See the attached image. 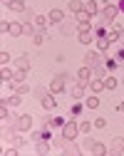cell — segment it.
<instances>
[{
	"label": "cell",
	"mask_w": 124,
	"mask_h": 156,
	"mask_svg": "<svg viewBox=\"0 0 124 156\" xmlns=\"http://www.w3.org/2000/svg\"><path fill=\"white\" fill-rule=\"evenodd\" d=\"M77 134H79V124H75V122H67L65 126H62V139L65 141H75Z\"/></svg>",
	"instance_id": "1"
},
{
	"label": "cell",
	"mask_w": 124,
	"mask_h": 156,
	"mask_svg": "<svg viewBox=\"0 0 124 156\" xmlns=\"http://www.w3.org/2000/svg\"><path fill=\"white\" fill-rule=\"evenodd\" d=\"M70 80V74H57L55 77V82L50 84V92L52 94H60V92H65V82Z\"/></svg>",
	"instance_id": "2"
},
{
	"label": "cell",
	"mask_w": 124,
	"mask_h": 156,
	"mask_svg": "<svg viewBox=\"0 0 124 156\" xmlns=\"http://www.w3.org/2000/svg\"><path fill=\"white\" fill-rule=\"evenodd\" d=\"M117 12H119V8H117V5H107L104 10H102V23H104V25L114 23V17H117Z\"/></svg>",
	"instance_id": "3"
},
{
	"label": "cell",
	"mask_w": 124,
	"mask_h": 156,
	"mask_svg": "<svg viewBox=\"0 0 124 156\" xmlns=\"http://www.w3.org/2000/svg\"><path fill=\"white\" fill-rule=\"evenodd\" d=\"M37 97H40V104H42L47 112H50V109H55V97H52V92H50V94H45L42 89H37Z\"/></svg>",
	"instance_id": "4"
},
{
	"label": "cell",
	"mask_w": 124,
	"mask_h": 156,
	"mask_svg": "<svg viewBox=\"0 0 124 156\" xmlns=\"http://www.w3.org/2000/svg\"><path fill=\"white\" fill-rule=\"evenodd\" d=\"M32 129V116L30 114H23L17 119V131H30Z\"/></svg>",
	"instance_id": "5"
},
{
	"label": "cell",
	"mask_w": 124,
	"mask_h": 156,
	"mask_svg": "<svg viewBox=\"0 0 124 156\" xmlns=\"http://www.w3.org/2000/svg\"><path fill=\"white\" fill-rule=\"evenodd\" d=\"M77 80H79L82 84H85V87H87V84L92 82V69H89V67H82V69L77 72Z\"/></svg>",
	"instance_id": "6"
},
{
	"label": "cell",
	"mask_w": 124,
	"mask_h": 156,
	"mask_svg": "<svg viewBox=\"0 0 124 156\" xmlns=\"http://www.w3.org/2000/svg\"><path fill=\"white\" fill-rule=\"evenodd\" d=\"M89 151H92L94 156H104V154H107V146L102 144V141H92V144H89Z\"/></svg>",
	"instance_id": "7"
},
{
	"label": "cell",
	"mask_w": 124,
	"mask_h": 156,
	"mask_svg": "<svg viewBox=\"0 0 124 156\" xmlns=\"http://www.w3.org/2000/svg\"><path fill=\"white\" fill-rule=\"evenodd\" d=\"M112 154H124V139H122V136H117V139H112V149H109Z\"/></svg>",
	"instance_id": "8"
},
{
	"label": "cell",
	"mask_w": 124,
	"mask_h": 156,
	"mask_svg": "<svg viewBox=\"0 0 124 156\" xmlns=\"http://www.w3.org/2000/svg\"><path fill=\"white\" fill-rule=\"evenodd\" d=\"M97 65H99V57H97L94 52H87V55H85V67L92 69V67H97Z\"/></svg>",
	"instance_id": "9"
},
{
	"label": "cell",
	"mask_w": 124,
	"mask_h": 156,
	"mask_svg": "<svg viewBox=\"0 0 124 156\" xmlns=\"http://www.w3.org/2000/svg\"><path fill=\"white\" fill-rule=\"evenodd\" d=\"M10 84H13L15 94H20V97H23V94H30V87H27L25 82H10Z\"/></svg>",
	"instance_id": "10"
},
{
	"label": "cell",
	"mask_w": 124,
	"mask_h": 156,
	"mask_svg": "<svg viewBox=\"0 0 124 156\" xmlns=\"http://www.w3.org/2000/svg\"><path fill=\"white\" fill-rule=\"evenodd\" d=\"M47 20H50V17H42V15H35V17H32V23H35V27H37V30L47 27Z\"/></svg>",
	"instance_id": "11"
},
{
	"label": "cell",
	"mask_w": 124,
	"mask_h": 156,
	"mask_svg": "<svg viewBox=\"0 0 124 156\" xmlns=\"http://www.w3.org/2000/svg\"><path fill=\"white\" fill-rule=\"evenodd\" d=\"M89 87H92V92H102V89H107L104 80H99V77H97V80H92V82H89Z\"/></svg>",
	"instance_id": "12"
},
{
	"label": "cell",
	"mask_w": 124,
	"mask_h": 156,
	"mask_svg": "<svg viewBox=\"0 0 124 156\" xmlns=\"http://www.w3.org/2000/svg\"><path fill=\"white\" fill-rule=\"evenodd\" d=\"M25 32V25H20V23H10V35L17 37V35H23Z\"/></svg>",
	"instance_id": "13"
},
{
	"label": "cell",
	"mask_w": 124,
	"mask_h": 156,
	"mask_svg": "<svg viewBox=\"0 0 124 156\" xmlns=\"http://www.w3.org/2000/svg\"><path fill=\"white\" fill-rule=\"evenodd\" d=\"M72 97H75V99H82V97H85V84H82V82L72 87Z\"/></svg>",
	"instance_id": "14"
},
{
	"label": "cell",
	"mask_w": 124,
	"mask_h": 156,
	"mask_svg": "<svg viewBox=\"0 0 124 156\" xmlns=\"http://www.w3.org/2000/svg\"><path fill=\"white\" fill-rule=\"evenodd\" d=\"M79 42H82V45H89V42H92V30H82V32H79Z\"/></svg>",
	"instance_id": "15"
},
{
	"label": "cell",
	"mask_w": 124,
	"mask_h": 156,
	"mask_svg": "<svg viewBox=\"0 0 124 156\" xmlns=\"http://www.w3.org/2000/svg\"><path fill=\"white\" fill-rule=\"evenodd\" d=\"M17 67H20V69H30V57H27V55H20V57H17Z\"/></svg>",
	"instance_id": "16"
},
{
	"label": "cell",
	"mask_w": 124,
	"mask_h": 156,
	"mask_svg": "<svg viewBox=\"0 0 124 156\" xmlns=\"http://www.w3.org/2000/svg\"><path fill=\"white\" fill-rule=\"evenodd\" d=\"M62 20H65V12L62 10H52L50 12V23H62Z\"/></svg>",
	"instance_id": "17"
},
{
	"label": "cell",
	"mask_w": 124,
	"mask_h": 156,
	"mask_svg": "<svg viewBox=\"0 0 124 156\" xmlns=\"http://www.w3.org/2000/svg\"><path fill=\"white\" fill-rule=\"evenodd\" d=\"M65 154H72V156H77V154H82V151H79V146H77V144L67 141V144H65Z\"/></svg>",
	"instance_id": "18"
},
{
	"label": "cell",
	"mask_w": 124,
	"mask_h": 156,
	"mask_svg": "<svg viewBox=\"0 0 124 156\" xmlns=\"http://www.w3.org/2000/svg\"><path fill=\"white\" fill-rule=\"evenodd\" d=\"M67 8H70L72 12H79V10H85V3H79V0H70Z\"/></svg>",
	"instance_id": "19"
},
{
	"label": "cell",
	"mask_w": 124,
	"mask_h": 156,
	"mask_svg": "<svg viewBox=\"0 0 124 156\" xmlns=\"http://www.w3.org/2000/svg\"><path fill=\"white\" fill-rule=\"evenodd\" d=\"M60 32L65 35V37H70V35L75 32V25H67V23H62V25H60Z\"/></svg>",
	"instance_id": "20"
},
{
	"label": "cell",
	"mask_w": 124,
	"mask_h": 156,
	"mask_svg": "<svg viewBox=\"0 0 124 156\" xmlns=\"http://www.w3.org/2000/svg\"><path fill=\"white\" fill-rule=\"evenodd\" d=\"M25 77H27V69H17L13 74V82H25Z\"/></svg>",
	"instance_id": "21"
},
{
	"label": "cell",
	"mask_w": 124,
	"mask_h": 156,
	"mask_svg": "<svg viewBox=\"0 0 124 156\" xmlns=\"http://www.w3.org/2000/svg\"><path fill=\"white\" fill-rule=\"evenodd\" d=\"M0 77H3V82H8V84H10V82H13V72H10V69H8V65H5V67H3V72H0Z\"/></svg>",
	"instance_id": "22"
},
{
	"label": "cell",
	"mask_w": 124,
	"mask_h": 156,
	"mask_svg": "<svg viewBox=\"0 0 124 156\" xmlns=\"http://www.w3.org/2000/svg\"><path fill=\"white\" fill-rule=\"evenodd\" d=\"M89 17H92V15H89L87 10H79V12H77V23H89Z\"/></svg>",
	"instance_id": "23"
},
{
	"label": "cell",
	"mask_w": 124,
	"mask_h": 156,
	"mask_svg": "<svg viewBox=\"0 0 124 156\" xmlns=\"http://www.w3.org/2000/svg\"><path fill=\"white\" fill-rule=\"evenodd\" d=\"M37 154H50V144H45V141H37V149H35Z\"/></svg>",
	"instance_id": "24"
},
{
	"label": "cell",
	"mask_w": 124,
	"mask_h": 156,
	"mask_svg": "<svg viewBox=\"0 0 124 156\" xmlns=\"http://www.w3.org/2000/svg\"><path fill=\"white\" fill-rule=\"evenodd\" d=\"M32 40H35V45H42V42H45V32H42V30H37V32L32 35Z\"/></svg>",
	"instance_id": "25"
},
{
	"label": "cell",
	"mask_w": 124,
	"mask_h": 156,
	"mask_svg": "<svg viewBox=\"0 0 124 156\" xmlns=\"http://www.w3.org/2000/svg\"><path fill=\"white\" fill-rule=\"evenodd\" d=\"M85 10H87L89 15H94V12H97V3H94V0H87V3H85Z\"/></svg>",
	"instance_id": "26"
},
{
	"label": "cell",
	"mask_w": 124,
	"mask_h": 156,
	"mask_svg": "<svg viewBox=\"0 0 124 156\" xmlns=\"http://www.w3.org/2000/svg\"><path fill=\"white\" fill-rule=\"evenodd\" d=\"M97 47H99V50H107V47H109V40H107V35H104V37H97Z\"/></svg>",
	"instance_id": "27"
},
{
	"label": "cell",
	"mask_w": 124,
	"mask_h": 156,
	"mask_svg": "<svg viewBox=\"0 0 124 156\" xmlns=\"http://www.w3.org/2000/svg\"><path fill=\"white\" fill-rule=\"evenodd\" d=\"M10 8H13L15 12H25V3H23V0H15V3H13Z\"/></svg>",
	"instance_id": "28"
},
{
	"label": "cell",
	"mask_w": 124,
	"mask_h": 156,
	"mask_svg": "<svg viewBox=\"0 0 124 156\" xmlns=\"http://www.w3.org/2000/svg\"><path fill=\"white\" fill-rule=\"evenodd\" d=\"M92 74H94V77H99V80H104V67H102V65L92 67Z\"/></svg>",
	"instance_id": "29"
},
{
	"label": "cell",
	"mask_w": 124,
	"mask_h": 156,
	"mask_svg": "<svg viewBox=\"0 0 124 156\" xmlns=\"http://www.w3.org/2000/svg\"><path fill=\"white\" fill-rule=\"evenodd\" d=\"M85 104H87L89 109H97V107H99V99H97V97H89V99H87Z\"/></svg>",
	"instance_id": "30"
},
{
	"label": "cell",
	"mask_w": 124,
	"mask_h": 156,
	"mask_svg": "<svg viewBox=\"0 0 124 156\" xmlns=\"http://www.w3.org/2000/svg\"><path fill=\"white\" fill-rule=\"evenodd\" d=\"M50 124L52 126H65V119H62V116H55V119H50Z\"/></svg>",
	"instance_id": "31"
},
{
	"label": "cell",
	"mask_w": 124,
	"mask_h": 156,
	"mask_svg": "<svg viewBox=\"0 0 124 156\" xmlns=\"http://www.w3.org/2000/svg\"><path fill=\"white\" fill-rule=\"evenodd\" d=\"M104 84H107V89H114V87H117V80H114V77H107Z\"/></svg>",
	"instance_id": "32"
},
{
	"label": "cell",
	"mask_w": 124,
	"mask_h": 156,
	"mask_svg": "<svg viewBox=\"0 0 124 156\" xmlns=\"http://www.w3.org/2000/svg\"><path fill=\"white\" fill-rule=\"evenodd\" d=\"M8 102H10L13 107H17V104H20V94H13V97H10V99H8Z\"/></svg>",
	"instance_id": "33"
},
{
	"label": "cell",
	"mask_w": 124,
	"mask_h": 156,
	"mask_svg": "<svg viewBox=\"0 0 124 156\" xmlns=\"http://www.w3.org/2000/svg\"><path fill=\"white\" fill-rule=\"evenodd\" d=\"M89 129H92V124H89V122H82V124H79V131H85V134H87Z\"/></svg>",
	"instance_id": "34"
},
{
	"label": "cell",
	"mask_w": 124,
	"mask_h": 156,
	"mask_svg": "<svg viewBox=\"0 0 124 156\" xmlns=\"http://www.w3.org/2000/svg\"><path fill=\"white\" fill-rule=\"evenodd\" d=\"M0 62H3V67H5V65L10 62V55H8V52H3V55H0Z\"/></svg>",
	"instance_id": "35"
},
{
	"label": "cell",
	"mask_w": 124,
	"mask_h": 156,
	"mask_svg": "<svg viewBox=\"0 0 124 156\" xmlns=\"http://www.w3.org/2000/svg\"><path fill=\"white\" fill-rule=\"evenodd\" d=\"M94 126H99V129H104V126H107V119H94Z\"/></svg>",
	"instance_id": "36"
},
{
	"label": "cell",
	"mask_w": 124,
	"mask_h": 156,
	"mask_svg": "<svg viewBox=\"0 0 124 156\" xmlns=\"http://www.w3.org/2000/svg\"><path fill=\"white\" fill-rule=\"evenodd\" d=\"M13 146L20 149V146H23V139H20V136H15V139H13Z\"/></svg>",
	"instance_id": "37"
},
{
	"label": "cell",
	"mask_w": 124,
	"mask_h": 156,
	"mask_svg": "<svg viewBox=\"0 0 124 156\" xmlns=\"http://www.w3.org/2000/svg\"><path fill=\"white\" fill-rule=\"evenodd\" d=\"M79 112H82V104H75V107H72V116H77Z\"/></svg>",
	"instance_id": "38"
},
{
	"label": "cell",
	"mask_w": 124,
	"mask_h": 156,
	"mask_svg": "<svg viewBox=\"0 0 124 156\" xmlns=\"http://www.w3.org/2000/svg\"><path fill=\"white\" fill-rule=\"evenodd\" d=\"M0 30H3V32H10V23H5V20H3V25H0Z\"/></svg>",
	"instance_id": "39"
},
{
	"label": "cell",
	"mask_w": 124,
	"mask_h": 156,
	"mask_svg": "<svg viewBox=\"0 0 124 156\" xmlns=\"http://www.w3.org/2000/svg\"><path fill=\"white\" fill-rule=\"evenodd\" d=\"M117 60H119V62H124V50H119V55H117Z\"/></svg>",
	"instance_id": "40"
},
{
	"label": "cell",
	"mask_w": 124,
	"mask_h": 156,
	"mask_svg": "<svg viewBox=\"0 0 124 156\" xmlns=\"http://www.w3.org/2000/svg\"><path fill=\"white\" fill-rule=\"evenodd\" d=\"M13 3H15V0H3V5H5V8H10Z\"/></svg>",
	"instance_id": "41"
},
{
	"label": "cell",
	"mask_w": 124,
	"mask_h": 156,
	"mask_svg": "<svg viewBox=\"0 0 124 156\" xmlns=\"http://www.w3.org/2000/svg\"><path fill=\"white\" fill-rule=\"evenodd\" d=\"M119 42H122V45H124V30H122V35H119Z\"/></svg>",
	"instance_id": "42"
},
{
	"label": "cell",
	"mask_w": 124,
	"mask_h": 156,
	"mask_svg": "<svg viewBox=\"0 0 124 156\" xmlns=\"http://www.w3.org/2000/svg\"><path fill=\"white\" fill-rule=\"evenodd\" d=\"M117 8H119V10H124V0H119V5H117Z\"/></svg>",
	"instance_id": "43"
},
{
	"label": "cell",
	"mask_w": 124,
	"mask_h": 156,
	"mask_svg": "<svg viewBox=\"0 0 124 156\" xmlns=\"http://www.w3.org/2000/svg\"><path fill=\"white\" fill-rule=\"evenodd\" d=\"M119 112H122V114H124V102H122V104H119Z\"/></svg>",
	"instance_id": "44"
},
{
	"label": "cell",
	"mask_w": 124,
	"mask_h": 156,
	"mask_svg": "<svg viewBox=\"0 0 124 156\" xmlns=\"http://www.w3.org/2000/svg\"><path fill=\"white\" fill-rule=\"evenodd\" d=\"M122 82H124V80H122Z\"/></svg>",
	"instance_id": "45"
}]
</instances>
